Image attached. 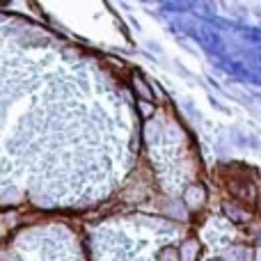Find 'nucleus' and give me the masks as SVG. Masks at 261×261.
Here are the masks:
<instances>
[{
  "label": "nucleus",
  "instance_id": "f257e3e1",
  "mask_svg": "<svg viewBox=\"0 0 261 261\" xmlns=\"http://www.w3.org/2000/svg\"><path fill=\"white\" fill-rule=\"evenodd\" d=\"M130 87H133V92L140 96V99H144V101H151V99H153L151 87L147 85V81H144V78L140 76L138 71L130 73Z\"/></svg>",
  "mask_w": 261,
  "mask_h": 261
}]
</instances>
